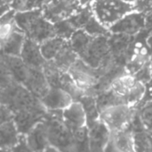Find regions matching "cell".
Segmentation results:
<instances>
[{"instance_id": "1", "label": "cell", "mask_w": 152, "mask_h": 152, "mask_svg": "<svg viewBox=\"0 0 152 152\" xmlns=\"http://www.w3.org/2000/svg\"><path fill=\"white\" fill-rule=\"evenodd\" d=\"M14 20L27 38L39 44L55 36L53 23L44 16L42 9L17 12Z\"/></svg>"}, {"instance_id": "2", "label": "cell", "mask_w": 152, "mask_h": 152, "mask_svg": "<svg viewBox=\"0 0 152 152\" xmlns=\"http://www.w3.org/2000/svg\"><path fill=\"white\" fill-rule=\"evenodd\" d=\"M1 104L9 108L13 114L24 110H47L38 98L13 80L1 87Z\"/></svg>"}, {"instance_id": "3", "label": "cell", "mask_w": 152, "mask_h": 152, "mask_svg": "<svg viewBox=\"0 0 152 152\" xmlns=\"http://www.w3.org/2000/svg\"><path fill=\"white\" fill-rule=\"evenodd\" d=\"M63 110H48L44 123L50 145L61 152H75L73 136L63 120Z\"/></svg>"}, {"instance_id": "4", "label": "cell", "mask_w": 152, "mask_h": 152, "mask_svg": "<svg viewBox=\"0 0 152 152\" xmlns=\"http://www.w3.org/2000/svg\"><path fill=\"white\" fill-rule=\"evenodd\" d=\"M91 6L95 17L109 29L126 14L134 11L133 3L123 0H95Z\"/></svg>"}, {"instance_id": "5", "label": "cell", "mask_w": 152, "mask_h": 152, "mask_svg": "<svg viewBox=\"0 0 152 152\" xmlns=\"http://www.w3.org/2000/svg\"><path fill=\"white\" fill-rule=\"evenodd\" d=\"M110 89L123 100L125 105L134 107H137L142 101L146 92V85L128 73L118 77Z\"/></svg>"}, {"instance_id": "6", "label": "cell", "mask_w": 152, "mask_h": 152, "mask_svg": "<svg viewBox=\"0 0 152 152\" xmlns=\"http://www.w3.org/2000/svg\"><path fill=\"white\" fill-rule=\"evenodd\" d=\"M79 58L94 68H100L110 62L113 58L109 45V36L94 37Z\"/></svg>"}, {"instance_id": "7", "label": "cell", "mask_w": 152, "mask_h": 152, "mask_svg": "<svg viewBox=\"0 0 152 152\" xmlns=\"http://www.w3.org/2000/svg\"><path fill=\"white\" fill-rule=\"evenodd\" d=\"M137 112V108L118 105L108 108L100 113V118L107 125L111 133L125 129Z\"/></svg>"}, {"instance_id": "8", "label": "cell", "mask_w": 152, "mask_h": 152, "mask_svg": "<svg viewBox=\"0 0 152 152\" xmlns=\"http://www.w3.org/2000/svg\"><path fill=\"white\" fill-rule=\"evenodd\" d=\"M69 74L76 82L77 86L85 92L94 95V90L98 85L101 73L98 68H94L78 58L77 61L69 68Z\"/></svg>"}, {"instance_id": "9", "label": "cell", "mask_w": 152, "mask_h": 152, "mask_svg": "<svg viewBox=\"0 0 152 152\" xmlns=\"http://www.w3.org/2000/svg\"><path fill=\"white\" fill-rule=\"evenodd\" d=\"M81 7L78 0H45L44 16L52 23L69 18Z\"/></svg>"}, {"instance_id": "10", "label": "cell", "mask_w": 152, "mask_h": 152, "mask_svg": "<svg viewBox=\"0 0 152 152\" xmlns=\"http://www.w3.org/2000/svg\"><path fill=\"white\" fill-rule=\"evenodd\" d=\"M151 63L149 47L147 40L139 39L135 36V41L133 44L126 63V70L128 73L134 75L146 65Z\"/></svg>"}, {"instance_id": "11", "label": "cell", "mask_w": 152, "mask_h": 152, "mask_svg": "<svg viewBox=\"0 0 152 152\" xmlns=\"http://www.w3.org/2000/svg\"><path fill=\"white\" fill-rule=\"evenodd\" d=\"M145 28V13L133 11L126 14L109 30L111 33H120L131 36L137 35Z\"/></svg>"}, {"instance_id": "12", "label": "cell", "mask_w": 152, "mask_h": 152, "mask_svg": "<svg viewBox=\"0 0 152 152\" xmlns=\"http://www.w3.org/2000/svg\"><path fill=\"white\" fill-rule=\"evenodd\" d=\"M135 41V36L111 33L109 36V45L112 58L119 65L126 66L129 51Z\"/></svg>"}, {"instance_id": "13", "label": "cell", "mask_w": 152, "mask_h": 152, "mask_svg": "<svg viewBox=\"0 0 152 152\" xmlns=\"http://www.w3.org/2000/svg\"><path fill=\"white\" fill-rule=\"evenodd\" d=\"M1 68L16 82L24 85L27 82L29 66L25 64L20 56L1 54Z\"/></svg>"}, {"instance_id": "14", "label": "cell", "mask_w": 152, "mask_h": 152, "mask_svg": "<svg viewBox=\"0 0 152 152\" xmlns=\"http://www.w3.org/2000/svg\"><path fill=\"white\" fill-rule=\"evenodd\" d=\"M89 129V142L91 152H104L110 140V130L100 118Z\"/></svg>"}, {"instance_id": "15", "label": "cell", "mask_w": 152, "mask_h": 152, "mask_svg": "<svg viewBox=\"0 0 152 152\" xmlns=\"http://www.w3.org/2000/svg\"><path fill=\"white\" fill-rule=\"evenodd\" d=\"M48 110H24L14 113L13 121L19 133L28 134L38 123L45 120Z\"/></svg>"}, {"instance_id": "16", "label": "cell", "mask_w": 152, "mask_h": 152, "mask_svg": "<svg viewBox=\"0 0 152 152\" xmlns=\"http://www.w3.org/2000/svg\"><path fill=\"white\" fill-rule=\"evenodd\" d=\"M40 100L47 110H63L74 101L69 92L58 87H51Z\"/></svg>"}, {"instance_id": "17", "label": "cell", "mask_w": 152, "mask_h": 152, "mask_svg": "<svg viewBox=\"0 0 152 152\" xmlns=\"http://www.w3.org/2000/svg\"><path fill=\"white\" fill-rule=\"evenodd\" d=\"M24 86L39 99L45 97L51 88L43 68L34 67H29L28 76Z\"/></svg>"}, {"instance_id": "18", "label": "cell", "mask_w": 152, "mask_h": 152, "mask_svg": "<svg viewBox=\"0 0 152 152\" xmlns=\"http://www.w3.org/2000/svg\"><path fill=\"white\" fill-rule=\"evenodd\" d=\"M20 57L27 65L34 68H43L46 62L42 55L40 44L28 38H26Z\"/></svg>"}, {"instance_id": "19", "label": "cell", "mask_w": 152, "mask_h": 152, "mask_svg": "<svg viewBox=\"0 0 152 152\" xmlns=\"http://www.w3.org/2000/svg\"><path fill=\"white\" fill-rule=\"evenodd\" d=\"M62 114L64 123L70 132L86 125V112L79 101H73L68 108L63 109Z\"/></svg>"}, {"instance_id": "20", "label": "cell", "mask_w": 152, "mask_h": 152, "mask_svg": "<svg viewBox=\"0 0 152 152\" xmlns=\"http://www.w3.org/2000/svg\"><path fill=\"white\" fill-rule=\"evenodd\" d=\"M26 38L27 37L25 33L18 26H16L15 30L11 33V35L4 41L1 42L2 54L20 56Z\"/></svg>"}, {"instance_id": "21", "label": "cell", "mask_w": 152, "mask_h": 152, "mask_svg": "<svg viewBox=\"0 0 152 152\" xmlns=\"http://www.w3.org/2000/svg\"><path fill=\"white\" fill-rule=\"evenodd\" d=\"M27 142L35 152H44L49 146L46 127L44 121L38 123L27 135Z\"/></svg>"}, {"instance_id": "22", "label": "cell", "mask_w": 152, "mask_h": 152, "mask_svg": "<svg viewBox=\"0 0 152 152\" xmlns=\"http://www.w3.org/2000/svg\"><path fill=\"white\" fill-rule=\"evenodd\" d=\"M78 58V55L73 50L69 42L68 41L52 61L60 70L63 72H69V68L77 61Z\"/></svg>"}, {"instance_id": "23", "label": "cell", "mask_w": 152, "mask_h": 152, "mask_svg": "<svg viewBox=\"0 0 152 152\" xmlns=\"http://www.w3.org/2000/svg\"><path fill=\"white\" fill-rule=\"evenodd\" d=\"M111 140L119 152H135L134 133L126 129L112 133Z\"/></svg>"}, {"instance_id": "24", "label": "cell", "mask_w": 152, "mask_h": 152, "mask_svg": "<svg viewBox=\"0 0 152 152\" xmlns=\"http://www.w3.org/2000/svg\"><path fill=\"white\" fill-rule=\"evenodd\" d=\"M18 129L13 120L1 124L0 126V141L1 148H12L20 140Z\"/></svg>"}, {"instance_id": "25", "label": "cell", "mask_w": 152, "mask_h": 152, "mask_svg": "<svg viewBox=\"0 0 152 152\" xmlns=\"http://www.w3.org/2000/svg\"><path fill=\"white\" fill-rule=\"evenodd\" d=\"M77 101H79L86 112V125L91 126L94 122L100 119V111L96 103V97L93 94L85 93Z\"/></svg>"}, {"instance_id": "26", "label": "cell", "mask_w": 152, "mask_h": 152, "mask_svg": "<svg viewBox=\"0 0 152 152\" xmlns=\"http://www.w3.org/2000/svg\"><path fill=\"white\" fill-rule=\"evenodd\" d=\"M69 40L54 36L50 38L40 44V49L44 58L46 61H52L61 50V48L67 44Z\"/></svg>"}, {"instance_id": "27", "label": "cell", "mask_w": 152, "mask_h": 152, "mask_svg": "<svg viewBox=\"0 0 152 152\" xmlns=\"http://www.w3.org/2000/svg\"><path fill=\"white\" fill-rule=\"evenodd\" d=\"M94 15L91 4L81 6L74 14H72L68 20L73 25L76 30H84L86 25Z\"/></svg>"}, {"instance_id": "28", "label": "cell", "mask_w": 152, "mask_h": 152, "mask_svg": "<svg viewBox=\"0 0 152 152\" xmlns=\"http://www.w3.org/2000/svg\"><path fill=\"white\" fill-rule=\"evenodd\" d=\"M93 39L94 36H91L84 30H77L73 33L69 42L73 50L78 55V56H80L84 53L86 48L88 47Z\"/></svg>"}, {"instance_id": "29", "label": "cell", "mask_w": 152, "mask_h": 152, "mask_svg": "<svg viewBox=\"0 0 152 152\" xmlns=\"http://www.w3.org/2000/svg\"><path fill=\"white\" fill-rule=\"evenodd\" d=\"M45 0H13L11 8L16 12H28L42 9Z\"/></svg>"}, {"instance_id": "30", "label": "cell", "mask_w": 152, "mask_h": 152, "mask_svg": "<svg viewBox=\"0 0 152 152\" xmlns=\"http://www.w3.org/2000/svg\"><path fill=\"white\" fill-rule=\"evenodd\" d=\"M84 30L94 37L110 36L111 34L109 28H107L103 24H102L99 22V20L95 17V15H94L93 18L90 20V22L86 25V27L84 28Z\"/></svg>"}, {"instance_id": "31", "label": "cell", "mask_w": 152, "mask_h": 152, "mask_svg": "<svg viewBox=\"0 0 152 152\" xmlns=\"http://www.w3.org/2000/svg\"><path fill=\"white\" fill-rule=\"evenodd\" d=\"M134 136L135 152H152V137L146 131L137 133Z\"/></svg>"}, {"instance_id": "32", "label": "cell", "mask_w": 152, "mask_h": 152, "mask_svg": "<svg viewBox=\"0 0 152 152\" xmlns=\"http://www.w3.org/2000/svg\"><path fill=\"white\" fill-rule=\"evenodd\" d=\"M53 28L55 36L64 39L66 40H69L73 33L77 30L68 19L53 23Z\"/></svg>"}, {"instance_id": "33", "label": "cell", "mask_w": 152, "mask_h": 152, "mask_svg": "<svg viewBox=\"0 0 152 152\" xmlns=\"http://www.w3.org/2000/svg\"><path fill=\"white\" fill-rule=\"evenodd\" d=\"M136 108L146 130L152 132V100L138 105Z\"/></svg>"}, {"instance_id": "34", "label": "cell", "mask_w": 152, "mask_h": 152, "mask_svg": "<svg viewBox=\"0 0 152 152\" xmlns=\"http://www.w3.org/2000/svg\"><path fill=\"white\" fill-rule=\"evenodd\" d=\"M136 80H138L139 82L146 84L148 83L152 79V67L151 63L146 65L143 68H142L138 73H136L134 75Z\"/></svg>"}, {"instance_id": "35", "label": "cell", "mask_w": 152, "mask_h": 152, "mask_svg": "<svg viewBox=\"0 0 152 152\" xmlns=\"http://www.w3.org/2000/svg\"><path fill=\"white\" fill-rule=\"evenodd\" d=\"M0 40L1 42L4 41L10 35L11 33L15 30L16 28V22L15 20L11 22H5V23H0Z\"/></svg>"}, {"instance_id": "36", "label": "cell", "mask_w": 152, "mask_h": 152, "mask_svg": "<svg viewBox=\"0 0 152 152\" xmlns=\"http://www.w3.org/2000/svg\"><path fill=\"white\" fill-rule=\"evenodd\" d=\"M134 11L147 13L152 10V0H136L134 3Z\"/></svg>"}, {"instance_id": "37", "label": "cell", "mask_w": 152, "mask_h": 152, "mask_svg": "<svg viewBox=\"0 0 152 152\" xmlns=\"http://www.w3.org/2000/svg\"><path fill=\"white\" fill-rule=\"evenodd\" d=\"M12 152H35L28 144L27 139H25L24 135L21 134L20 136L19 142L12 148Z\"/></svg>"}, {"instance_id": "38", "label": "cell", "mask_w": 152, "mask_h": 152, "mask_svg": "<svg viewBox=\"0 0 152 152\" xmlns=\"http://www.w3.org/2000/svg\"><path fill=\"white\" fill-rule=\"evenodd\" d=\"M0 118H1V124L8 122V121H12L14 118V114L9 108H7L6 106L1 104V116H0Z\"/></svg>"}, {"instance_id": "39", "label": "cell", "mask_w": 152, "mask_h": 152, "mask_svg": "<svg viewBox=\"0 0 152 152\" xmlns=\"http://www.w3.org/2000/svg\"><path fill=\"white\" fill-rule=\"evenodd\" d=\"M146 85V92H145V95H144V98L142 99V101L139 104H142L146 101H149V100H152V79L145 84Z\"/></svg>"}, {"instance_id": "40", "label": "cell", "mask_w": 152, "mask_h": 152, "mask_svg": "<svg viewBox=\"0 0 152 152\" xmlns=\"http://www.w3.org/2000/svg\"><path fill=\"white\" fill-rule=\"evenodd\" d=\"M145 29L152 31V10L145 13Z\"/></svg>"}, {"instance_id": "41", "label": "cell", "mask_w": 152, "mask_h": 152, "mask_svg": "<svg viewBox=\"0 0 152 152\" xmlns=\"http://www.w3.org/2000/svg\"><path fill=\"white\" fill-rule=\"evenodd\" d=\"M147 45L149 47V53H150V58H151V63L152 67V35H151L148 39H147Z\"/></svg>"}, {"instance_id": "42", "label": "cell", "mask_w": 152, "mask_h": 152, "mask_svg": "<svg viewBox=\"0 0 152 152\" xmlns=\"http://www.w3.org/2000/svg\"><path fill=\"white\" fill-rule=\"evenodd\" d=\"M94 1H95V0H78L81 6H86V5L91 4Z\"/></svg>"}, {"instance_id": "43", "label": "cell", "mask_w": 152, "mask_h": 152, "mask_svg": "<svg viewBox=\"0 0 152 152\" xmlns=\"http://www.w3.org/2000/svg\"><path fill=\"white\" fill-rule=\"evenodd\" d=\"M44 152H61L58 149H56L55 147H53V146H48L45 151H44Z\"/></svg>"}, {"instance_id": "44", "label": "cell", "mask_w": 152, "mask_h": 152, "mask_svg": "<svg viewBox=\"0 0 152 152\" xmlns=\"http://www.w3.org/2000/svg\"><path fill=\"white\" fill-rule=\"evenodd\" d=\"M13 0H1V3H4V4H10L12 3Z\"/></svg>"}, {"instance_id": "45", "label": "cell", "mask_w": 152, "mask_h": 152, "mask_svg": "<svg viewBox=\"0 0 152 152\" xmlns=\"http://www.w3.org/2000/svg\"><path fill=\"white\" fill-rule=\"evenodd\" d=\"M1 152H12V151H10L9 149H6V148H2Z\"/></svg>"}, {"instance_id": "46", "label": "cell", "mask_w": 152, "mask_h": 152, "mask_svg": "<svg viewBox=\"0 0 152 152\" xmlns=\"http://www.w3.org/2000/svg\"><path fill=\"white\" fill-rule=\"evenodd\" d=\"M123 1H126V2H128V3H133V4H134V3L136 0H123Z\"/></svg>"}, {"instance_id": "47", "label": "cell", "mask_w": 152, "mask_h": 152, "mask_svg": "<svg viewBox=\"0 0 152 152\" xmlns=\"http://www.w3.org/2000/svg\"><path fill=\"white\" fill-rule=\"evenodd\" d=\"M151 137H152V132H151Z\"/></svg>"}, {"instance_id": "48", "label": "cell", "mask_w": 152, "mask_h": 152, "mask_svg": "<svg viewBox=\"0 0 152 152\" xmlns=\"http://www.w3.org/2000/svg\"><path fill=\"white\" fill-rule=\"evenodd\" d=\"M117 152H119V151H117Z\"/></svg>"}]
</instances>
